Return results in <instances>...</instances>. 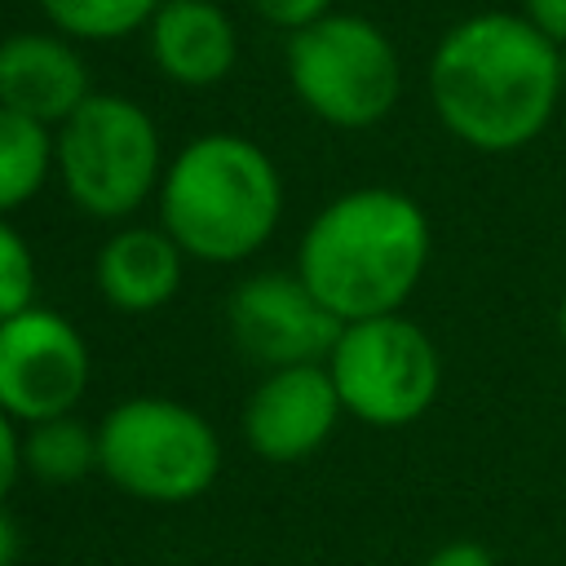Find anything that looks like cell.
<instances>
[{"instance_id":"5bb4252c","label":"cell","mask_w":566,"mask_h":566,"mask_svg":"<svg viewBox=\"0 0 566 566\" xmlns=\"http://www.w3.org/2000/svg\"><path fill=\"white\" fill-rule=\"evenodd\" d=\"M93 469H97V424L80 420L75 411L22 429V473L49 486H71Z\"/></svg>"},{"instance_id":"30bf717a","label":"cell","mask_w":566,"mask_h":566,"mask_svg":"<svg viewBox=\"0 0 566 566\" xmlns=\"http://www.w3.org/2000/svg\"><path fill=\"white\" fill-rule=\"evenodd\" d=\"M345 402L327 363L279 367L256 380L243 402V438L270 464H301L336 433Z\"/></svg>"},{"instance_id":"5b68a950","label":"cell","mask_w":566,"mask_h":566,"mask_svg":"<svg viewBox=\"0 0 566 566\" xmlns=\"http://www.w3.org/2000/svg\"><path fill=\"white\" fill-rule=\"evenodd\" d=\"M97 469L142 504H190L221 473V438L190 402L137 394L97 420Z\"/></svg>"},{"instance_id":"7a4b0ae2","label":"cell","mask_w":566,"mask_h":566,"mask_svg":"<svg viewBox=\"0 0 566 566\" xmlns=\"http://www.w3.org/2000/svg\"><path fill=\"white\" fill-rule=\"evenodd\" d=\"M429 256L433 226L420 199L394 186H354L310 217L292 270L340 323H358L402 314Z\"/></svg>"},{"instance_id":"2e32d148","label":"cell","mask_w":566,"mask_h":566,"mask_svg":"<svg viewBox=\"0 0 566 566\" xmlns=\"http://www.w3.org/2000/svg\"><path fill=\"white\" fill-rule=\"evenodd\" d=\"M164 0H40L53 31L75 44H111L150 27Z\"/></svg>"},{"instance_id":"44dd1931","label":"cell","mask_w":566,"mask_h":566,"mask_svg":"<svg viewBox=\"0 0 566 566\" xmlns=\"http://www.w3.org/2000/svg\"><path fill=\"white\" fill-rule=\"evenodd\" d=\"M535 31H544L553 44L566 49V0H522L517 9Z\"/></svg>"},{"instance_id":"603a6c76","label":"cell","mask_w":566,"mask_h":566,"mask_svg":"<svg viewBox=\"0 0 566 566\" xmlns=\"http://www.w3.org/2000/svg\"><path fill=\"white\" fill-rule=\"evenodd\" d=\"M557 340H562V349H566V292H562V301H557Z\"/></svg>"},{"instance_id":"9c48e42d","label":"cell","mask_w":566,"mask_h":566,"mask_svg":"<svg viewBox=\"0 0 566 566\" xmlns=\"http://www.w3.org/2000/svg\"><path fill=\"white\" fill-rule=\"evenodd\" d=\"M226 327L248 363L279 371L327 363L345 323L301 283L296 270H256L234 283L226 301Z\"/></svg>"},{"instance_id":"8992f818","label":"cell","mask_w":566,"mask_h":566,"mask_svg":"<svg viewBox=\"0 0 566 566\" xmlns=\"http://www.w3.org/2000/svg\"><path fill=\"white\" fill-rule=\"evenodd\" d=\"M283 71L296 102L327 128H376L402 97L398 44L363 13L332 9L287 35Z\"/></svg>"},{"instance_id":"6da1fadb","label":"cell","mask_w":566,"mask_h":566,"mask_svg":"<svg viewBox=\"0 0 566 566\" xmlns=\"http://www.w3.org/2000/svg\"><path fill=\"white\" fill-rule=\"evenodd\" d=\"M438 124L478 155L531 146L557 115L566 57L522 13L482 9L442 31L424 71Z\"/></svg>"},{"instance_id":"3957f363","label":"cell","mask_w":566,"mask_h":566,"mask_svg":"<svg viewBox=\"0 0 566 566\" xmlns=\"http://www.w3.org/2000/svg\"><path fill=\"white\" fill-rule=\"evenodd\" d=\"M155 208L190 261L239 265L279 230L283 172L243 133H199L168 159Z\"/></svg>"},{"instance_id":"ba28073f","label":"cell","mask_w":566,"mask_h":566,"mask_svg":"<svg viewBox=\"0 0 566 566\" xmlns=\"http://www.w3.org/2000/svg\"><path fill=\"white\" fill-rule=\"evenodd\" d=\"M88 376V340L66 314L35 301L0 323V407L18 424L71 416Z\"/></svg>"},{"instance_id":"d6986e66","label":"cell","mask_w":566,"mask_h":566,"mask_svg":"<svg viewBox=\"0 0 566 566\" xmlns=\"http://www.w3.org/2000/svg\"><path fill=\"white\" fill-rule=\"evenodd\" d=\"M18 473H22V429H18V420L0 407V504H4V495L13 491Z\"/></svg>"},{"instance_id":"ac0fdd59","label":"cell","mask_w":566,"mask_h":566,"mask_svg":"<svg viewBox=\"0 0 566 566\" xmlns=\"http://www.w3.org/2000/svg\"><path fill=\"white\" fill-rule=\"evenodd\" d=\"M248 4H252V13H256L265 27L292 35V31H301V27L318 22V18H327L336 0H248Z\"/></svg>"},{"instance_id":"7c38bea8","label":"cell","mask_w":566,"mask_h":566,"mask_svg":"<svg viewBox=\"0 0 566 566\" xmlns=\"http://www.w3.org/2000/svg\"><path fill=\"white\" fill-rule=\"evenodd\" d=\"M150 62L181 88H212L239 62L234 18L217 0H164L146 27Z\"/></svg>"},{"instance_id":"9a60e30c","label":"cell","mask_w":566,"mask_h":566,"mask_svg":"<svg viewBox=\"0 0 566 566\" xmlns=\"http://www.w3.org/2000/svg\"><path fill=\"white\" fill-rule=\"evenodd\" d=\"M53 177V128L0 106V217L31 203Z\"/></svg>"},{"instance_id":"4fadbf2b","label":"cell","mask_w":566,"mask_h":566,"mask_svg":"<svg viewBox=\"0 0 566 566\" xmlns=\"http://www.w3.org/2000/svg\"><path fill=\"white\" fill-rule=\"evenodd\" d=\"M186 252L164 226H119L93 256V283L124 314L164 310L186 274Z\"/></svg>"},{"instance_id":"277c9868","label":"cell","mask_w":566,"mask_h":566,"mask_svg":"<svg viewBox=\"0 0 566 566\" xmlns=\"http://www.w3.org/2000/svg\"><path fill=\"white\" fill-rule=\"evenodd\" d=\"M164 137L155 115L124 93H93L53 128V177L93 221H128L164 181Z\"/></svg>"},{"instance_id":"ffe728a7","label":"cell","mask_w":566,"mask_h":566,"mask_svg":"<svg viewBox=\"0 0 566 566\" xmlns=\"http://www.w3.org/2000/svg\"><path fill=\"white\" fill-rule=\"evenodd\" d=\"M420 566H500V557L478 539H447Z\"/></svg>"},{"instance_id":"8fae6325","label":"cell","mask_w":566,"mask_h":566,"mask_svg":"<svg viewBox=\"0 0 566 566\" xmlns=\"http://www.w3.org/2000/svg\"><path fill=\"white\" fill-rule=\"evenodd\" d=\"M88 97V62L80 44L66 40L62 31H13L0 40V106L57 128Z\"/></svg>"},{"instance_id":"52a82bcc","label":"cell","mask_w":566,"mask_h":566,"mask_svg":"<svg viewBox=\"0 0 566 566\" xmlns=\"http://www.w3.org/2000/svg\"><path fill=\"white\" fill-rule=\"evenodd\" d=\"M327 371L345 416L371 429H407L442 394V354L407 314L345 323L327 354Z\"/></svg>"},{"instance_id":"e0dca14e","label":"cell","mask_w":566,"mask_h":566,"mask_svg":"<svg viewBox=\"0 0 566 566\" xmlns=\"http://www.w3.org/2000/svg\"><path fill=\"white\" fill-rule=\"evenodd\" d=\"M35 287H40L35 252L22 239V230L9 217H0V323L35 305Z\"/></svg>"},{"instance_id":"7402d4cb","label":"cell","mask_w":566,"mask_h":566,"mask_svg":"<svg viewBox=\"0 0 566 566\" xmlns=\"http://www.w3.org/2000/svg\"><path fill=\"white\" fill-rule=\"evenodd\" d=\"M18 548H22V539H18V522L4 513V504H0V566H13L18 562Z\"/></svg>"}]
</instances>
